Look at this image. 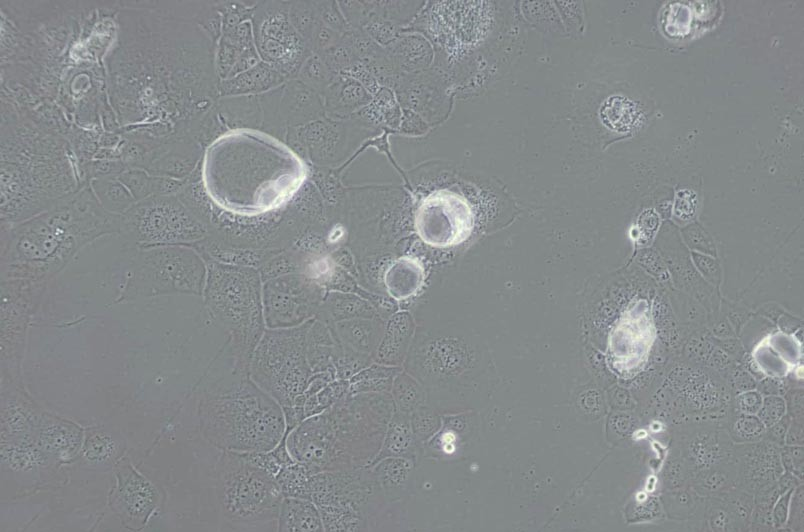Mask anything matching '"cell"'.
<instances>
[{
  "label": "cell",
  "mask_w": 804,
  "mask_h": 532,
  "mask_svg": "<svg viewBox=\"0 0 804 532\" xmlns=\"http://www.w3.org/2000/svg\"><path fill=\"white\" fill-rule=\"evenodd\" d=\"M395 372L386 368L368 369L349 381L350 394L390 393Z\"/></svg>",
  "instance_id": "cell-16"
},
{
  "label": "cell",
  "mask_w": 804,
  "mask_h": 532,
  "mask_svg": "<svg viewBox=\"0 0 804 532\" xmlns=\"http://www.w3.org/2000/svg\"><path fill=\"white\" fill-rule=\"evenodd\" d=\"M209 418L213 437L229 452L269 451L286 435L282 407L250 380L219 394L210 406Z\"/></svg>",
  "instance_id": "cell-4"
},
{
  "label": "cell",
  "mask_w": 804,
  "mask_h": 532,
  "mask_svg": "<svg viewBox=\"0 0 804 532\" xmlns=\"http://www.w3.org/2000/svg\"><path fill=\"white\" fill-rule=\"evenodd\" d=\"M424 278L425 271L418 259L400 257L386 269L384 284L392 298L405 300L417 293L424 282Z\"/></svg>",
  "instance_id": "cell-12"
},
{
  "label": "cell",
  "mask_w": 804,
  "mask_h": 532,
  "mask_svg": "<svg viewBox=\"0 0 804 532\" xmlns=\"http://www.w3.org/2000/svg\"><path fill=\"white\" fill-rule=\"evenodd\" d=\"M414 225L425 244L447 248L469 238L474 228V213L464 197L449 190H438L421 201Z\"/></svg>",
  "instance_id": "cell-9"
},
{
  "label": "cell",
  "mask_w": 804,
  "mask_h": 532,
  "mask_svg": "<svg viewBox=\"0 0 804 532\" xmlns=\"http://www.w3.org/2000/svg\"><path fill=\"white\" fill-rule=\"evenodd\" d=\"M307 176L304 161L273 136L236 129L207 149L202 168L204 189L224 211L256 216L288 202Z\"/></svg>",
  "instance_id": "cell-1"
},
{
  "label": "cell",
  "mask_w": 804,
  "mask_h": 532,
  "mask_svg": "<svg viewBox=\"0 0 804 532\" xmlns=\"http://www.w3.org/2000/svg\"><path fill=\"white\" fill-rule=\"evenodd\" d=\"M140 248L180 246L197 235L196 224L185 206L172 195H155L121 214V229Z\"/></svg>",
  "instance_id": "cell-7"
},
{
  "label": "cell",
  "mask_w": 804,
  "mask_h": 532,
  "mask_svg": "<svg viewBox=\"0 0 804 532\" xmlns=\"http://www.w3.org/2000/svg\"><path fill=\"white\" fill-rule=\"evenodd\" d=\"M349 394V381H331L318 393L305 397V419L327 410Z\"/></svg>",
  "instance_id": "cell-20"
},
{
  "label": "cell",
  "mask_w": 804,
  "mask_h": 532,
  "mask_svg": "<svg viewBox=\"0 0 804 532\" xmlns=\"http://www.w3.org/2000/svg\"><path fill=\"white\" fill-rule=\"evenodd\" d=\"M394 410L390 393H349L288 432L286 446L313 474L368 467Z\"/></svg>",
  "instance_id": "cell-3"
},
{
  "label": "cell",
  "mask_w": 804,
  "mask_h": 532,
  "mask_svg": "<svg viewBox=\"0 0 804 532\" xmlns=\"http://www.w3.org/2000/svg\"><path fill=\"white\" fill-rule=\"evenodd\" d=\"M378 482L385 500L401 496L410 481L413 462L408 457H387L369 466Z\"/></svg>",
  "instance_id": "cell-13"
},
{
  "label": "cell",
  "mask_w": 804,
  "mask_h": 532,
  "mask_svg": "<svg viewBox=\"0 0 804 532\" xmlns=\"http://www.w3.org/2000/svg\"><path fill=\"white\" fill-rule=\"evenodd\" d=\"M408 334L409 321L406 317L396 318L392 321L385 340L379 349V360L385 363L396 362L401 356V351Z\"/></svg>",
  "instance_id": "cell-21"
},
{
  "label": "cell",
  "mask_w": 804,
  "mask_h": 532,
  "mask_svg": "<svg viewBox=\"0 0 804 532\" xmlns=\"http://www.w3.org/2000/svg\"><path fill=\"white\" fill-rule=\"evenodd\" d=\"M740 404L745 411L755 412L760 407V397L756 393H749L744 395Z\"/></svg>",
  "instance_id": "cell-26"
},
{
  "label": "cell",
  "mask_w": 804,
  "mask_h": 532,
  "mask_svg": "<svg viewBox=\"0 0 804 532\" xmlns=\"http://www.w3.org/2000/svg\"><path fill=\"white\" fill-rule=\"evenodd\" d=\"M415 445L416 438L412 431L410 415L394 410L372 464L387 457L410 458L415 451Z\"/></svg>",
  "instance_id": "cell-14"
},
{
  "label": "cell",
  "mask_w": 804,
  "mask_h": 532,
  "mask_svg": "<svg viewBox=\"0 0 804 532\" xmlns=\"http://www.w3.org/2000/svg\"><path fill=\"white\" fill-rule=\"evenodd\" d=\"M783 413L782 401L777 398H769L766 400L763 409L764 420L767 423H772L777 420Z\"/></svg>",
  "instance_id": "cell-24"
},
{
  "label": "cell",
  "mask_w": 804,
  "mask_h": 532,
  "mask_svg": "<svg viewBox=\"0 0 804 532\" xmlns=\"http://www.w3.org/2000/svg\"><path fill=\"white\" fill-rule=\"evenodd\" d=\"M241 454L251 465L267 472L274 478L285 466L295 462L286 446L285 437L276 447L269 451Z\"/></svg>",
  "instance_id": "cell-19"
},
{
  "label": "cell",
  "mask_w": 804,
  "mask_h": 532,
  "mask_svg": "<svg viewBox=\"0 0 804 532\" xmlns=\"http://www.w3.org/2000/svg\"><path fill=\"white\" fill-rule=\"evenodd\" d=\"M193 266V257L181 246L140 248L124 290L143 295L193 290Z\"/></svg>",
  "instance_id": "cell-8"
},
{
  "label": "cell",
  "mask_w": 804,
  "mask_h": 532,
  "mask_svg": "<svg viewBox=\"0 0 804 532\" xmlns=\"http://www.w3.org/2000/svg\"><path fill=\"white\" fill-rule=\"evenodd\" d=\"M308 498L318 507L325 531H370L385 500L369 466L313 474Z\"/></svg>",
  "instance_id": "cell-5"
},
{
  "label": "cell",
  "mask_w": 804,
  "mask_h": 532,
  "mask_svg": "<svg viewBox=\"0 0 804 532\" xmlns=\"http://www.w3.org/2000/svg\"><path fill=\"white\" fill-rule=\"evenodd\" d=\"M367 330H369V327L364 326V325L362 327L358 326V327L350 328V335H349L350 338H349V340L354 345H356V346H358L360 348H363V349L368 348L367 344H368L369 339L367 338L368 337Z\"/></svg>",
  "instance_id": "cell-25"
},
{
  "label": "cell",
  "mask_w": 804,
  "mask_h": 532,
  "mask_svg": "<svg viewBox=\"0 0 804 532\" xmlns=\"http://www.w3.org/2000/svg\"><path fill=\"white\" fill-rule=\"evenodd\" d=\"M120 228L121 214L103 208L90 189H81L49 210L3 227L1 281L46 286L86 244L120 234Z\"/></svg>",
  "instance_id": "cell-2"
},
{
  "label": "cell",
  "mask_w": 804,
  "mask_h": 532,
  "mask_svg": "<svg viewBox=\"0 0 804 532\" xmlns=\"http://www.w3.org/2000/svg\"><path fill=\"white\" fill-rule=\"evenodd\" d=\"M331 381H332V375L329 373H323L322 375L315 376L312 379L308 380L303 395L305 397L314 395L318 393L322 388H324L327 384H329Z\"/></svg>",
  "instance_id": "cell-23"
},
{
  "label": "cell",
  "mask_w": 804,
  "mask_h": 532,
  "mask_svg": "<svg viewBox=\"0 0 804 532\" xmlns=\"http://www.w3.org/2000/svg\"><path fill=\"white\" fill-rule=\"evenodd\" d=\"M600 118L603 124L616 132H628L642 120L639 106L628 97L612 95L601 104Z\"/></svg>",
  "instance_id": "cell-15"
},
{
  "label": "cell",
  "mask_w": 804,
  "mask_h": 532,
  "mask_svg": "<svg viewBox=\"0 0 804 532\" xmlns=\"http://www.w3.org/2000/svg\"><path fill=\"white\" fill-rule=\"evenodd\" d=\"M296 340L270 339L253 371V381L279 405L287 407L303 394L309 377L299 357Z\"/></svg>",
  "instance_id": "cell-10"
},
{
  "label": "cell",
  "mask_w": 804,
  "mask_h": 532,
  "mask_svg": "<svg viewBox=\"0 0 804 532\" xmlns=\"http://www.w3.org/2000/svg\"><path fill=\"white\" fill-rule=\"evenodd\" d=\"M410 423L416 440L429 438L439 427V419L436 414L423 406L410 414Z\"/></svg>",
  "instance_id": "cell-22"
},
{
  "label": "cell",
  "mask_w": 804,
  "mask_h": 532,
  "mask_svg": "<svg viewBox=\"0 0 804 532\" xmlns=\"http://www.w3.org/2000/svg\"><path fill=\"white\" fill-rule=\"evenodd\" d=\"M277 531L321 532L325 530L320 511L311 499L286 496L280 505Z\"/></svg>",
  "instance_id": "cell-11"
},
{
  "label": "cell",
  "mask_w": 804,
  "mask_h": 532,
  "mask_svg": "<svg viewBox=\"0 0 804 532\" xmlns=\"http://www.w3.org/2000/svg\"><path fill=\"white\" fill-rule=\"evenodd\" d=\"M222 507L242 531H277L284 498L275 478L251 465L241 453L229 452L222 462Z\"/></svg>",
  "instance_id": "cell-6"
},
{
  "label": "cell",
  "mask_w": 804,
  "mask_h": 532,
  "mask_svg": "<svg viewBox=\"0 0 804 532\" xmlns=\"http://www.w3.org/2000/svg\"><path fill=\"white\" fill-rule=\"evenodd\" d=\"M312 475L305 464L295 461L285 466L275 480L284 497L308 498V485Z\"/></svg>",
  "instance_id": "cell-17"
},
{
  "label": "cell",
  "mask_w": 804,
  "mask_h": 532,
  "mask_svg": "<svg viewBox=\"0 0 804 532\" xmlns=\"http://www.w3.org/2000/svg\"><path fill=\"white\" fill-rule=\"evenodd\" d=\"M391 397L395 410L408 415L421 407L424 401V394L420 386L405 375L397 376L394 379Z\"/></svg>",
  "instance_id": "cell-18"
}]
</instances>
